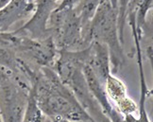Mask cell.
I'll use <instances>...</instances> for the list:
<instances>
[{
    "instance_id": "obj_1",
    "label": "cell",
    "mask_w": 153,
    "mask_h": 122,
    "mask_svg": "<svg viewBox=\"0 0 153 122\" xmlns=\"http://www.w3.org/2000/svg\"><path fill=\"white\" fill-rule=\"evenodd\" d=\"M32 88L37 106L45 118L70 122H97L51 67L40 69Z\"/></svg>"
},
{
    "instance_id": "obj_2",
    "label": "cell",
    "mask_w": 153,
    "mask_h": 122,
    "mask_svg": "<svg viewBox=\"0 0 153 122\" xmlns=\"http://www.w3.org/2000/svg\"><path fill=\"white\" fill-rule=\"evenodd\" d=\"M88 36L90 42H97L108 48L111 61V72L118 74L125 65L126 57L118 33V8L109 0H102L92 18Z\"/></svg>"
},
{
    "instance_id": "obj_3",
    "label": "cell",
    "mask_w": 153,
    "mask_h": 122,
    "mask_svg": "<svg viewBox=\"0 0 153 122\" xmlns=\"http://www.w3.org/2000/svg\"><path fill=\"white\" fill-rule=\"evenodd\" d=\"M32 83L0 65V115L3 122H22Z\"/></svg>"
},
{
    "instance_id": "obj_4",
    "label": "cell",
    "mask_w": 153,
    "mask_h": 122,
    "mask_svg": "<svg viewBox=\"0 0 153 122\" xmlns=\"http://www.w3.org/2000/svg\"><path fill=\"white\" fill-rule=\"evenodd\" d=\"M48 30L59 51H79L88 48L81 21L73 8L56 9L48 19Z\"/></svg>"
},
{
    "instance_id": "obj_5",
    "label": "cell",
    "mask_w": 153,
    "mask_h": 122,
    "mask_svg": "<svg viewBox=\"0 0 153 122\" xmlns=\"http://www.w3.org/2000/svg\"><path fill=\"white\" fill-rule=\"evenodd\" d=\"M14 32L18 35L17 55L22 61L36 70L43 67H52L59 50L50 35L35 39L20 31L14 30Z\"/></svg>"
},
{
    "instance_id": "obj_6",
    "label": "cell",
    "mask_w": 153,
    "mask_h": 122,
    "mask_svg": "<svg viewBox=\"0 0 153 122\" xmlns=\"http://www.w3.org/2000/svg\"><path fill=\"white\" fill-rule=\"evenodd\" d=\"M62 0H35V10L31 17L17 31L23 32L31 38L42 39L49 36L48 23L50 15Z\"/></svg>"
},
{
    "instance_id": "obj_7",
    "label": "cell",
    "mask_w": 153,
    "mask_h": 122,
    "mask_svg": "<svg viewBox=\"0 0 153 122\" xmlns=\"http://www.w3.org/2000/svg\"><path fill=\"white\" fill-rule=\"evenodd\" d=\"M35 0H10L0 9V32H8L18 22L30 18L35 10Z\"/></svg>"
},
{
    "instance_id": "obj_8",
    "label": "cell",
    "mask_w": 153,
    "mask_h": 122,
    "mask_svg": "<svg viewBox=\"0 0 153 122\" xmlns=\"http://www.w3.org/2000/svg\"><path fill=\"white\" fill-rule=\"evenodd\" d=\"M85 63L91 68L98 80L105 84L109 75L111 74L110 54L107 46L100 43L92 42L87 48V59Z\"/></svg>"
},
{
    "instance_id": "obj_9",
    "label": "cell",
    "mask_w": 153,
    "mask_h": 122,
    "mask_svg": "<svg viewBox=\"0 0 153 122\" xmlns=\"http://www.w3.org/2000/svg\"><path fill=\"white\" fill-rule=\"evenodd\" d=\"M18 35L13 31L0 32V65L19 74L21 59L17 55Z\"/></svg>"
},
{
    "instance_id": "obj_10",
    "label": "cell",
    "mask_w": 153,
    "mask_h": 122,
    "mask_svg": "<svg viewBox=\"0 0 153 122\" xmlns=\"http://www.w3.org/2000/svg\"><path fill=\"white\" fill-rule=\"evenodd\" d=\"M104 89L106 96H107L110 102L114 105V107L123 100H125L127 97H128L125 83L113 74H110L107 80H106Z\"/></svg>"
},
{
    "instance_id": "obj_11",
    "label": "cell",
    "mask_w": 153,
    "mask_h": 122,
    "mask_svg": "<svg viewBox=\"0 0 153 122\" xmlns=\"http://www.w3.org/2000/svg\"><path fill=\"white\" fill-rule=\"evenodd\" d=\"M45 118H46L43 115V113L40 111V109L37 106L36 101H35L33 88L31 87L27 107L24 118H23L22 122H45Z\"/></svg>"
},
{
    "instance_id": "obj_12",
    "label": "cell",
    "mask_w": 153,
    "mask_h": 122,
    "mask_svg": "<svg viewBox=\"0 0 153 122\" xmlns=\"http://www.w3.org/2000/svg\"><path fill=\"white\" fill-rule=\"evenodd\" d=\"M79 0H62V3L57 9H62V8H73L76 5V3Z\"/></svg>"
},
{
    "instance_id": "obj_13",
    "label": "cell",
    "mask_w": 153,
    "mask_h": 122,
    "mask_svg": "<svg viewBox=\"0 0 153 122\" xmlns=\"http://www.w3.org/2000/svg\"><path fill=\"white\" fill-rule=\"evenodd\" d=\"M51 120V122H70L68 120L62 119V118H49Z\"/></svg>"
},
{
    "instance_id": "obj_14",
    "label": "cell",
    "mask_w": 153,
    "mask_h": 122,
    "mask_svg": "<svg viewBox=\"0 0 153 122\" xmlns=\"http://www.w3.org/2000/svg\"><path fill=\"white\" fill-rule=\"evenodd\" d=\"M10 0H0V9L3 8L5 5H7Z\"/></svg>"
},
{
    "instance_id": "obj_15",
    "label": "cell",
    "mask_w": 153,
    "mask_h": 122,
    "mask_svg": "<svg viewBox=\"0 0 153 122\" xmlns=\"http://www.w3.org/2000/svg\"><path fill=\"white\" fill-rule=\"evenodd\" d=\"M0 122H3V119H2V118H1V115H0Z\"/></svg>"
}]
</instances>
